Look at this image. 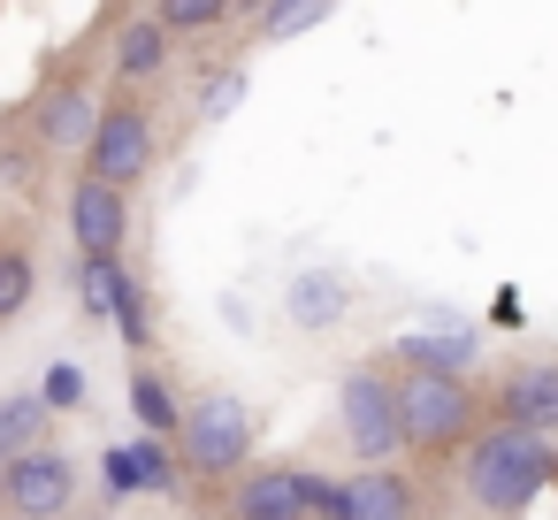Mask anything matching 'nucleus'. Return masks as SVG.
Returning <instances> with one entry per match:
<instances>
[{"mask_svg": "<svg viewBox=\"0 0 558 520\" xmlns=\"http://www.w3.org/2000/svg\"><path fill=\"white\" fill-rule=\"evenodd\" d=\"M558 482V451L543 444V436H520V428H482L474 444H466V467H459V489L489 512V520H512V512H527L535 505V489H550Z\"/></svg>", "mask_w": 558, "mask_h": 520, "instance_id": "1", "label": "nucleus"}, {"mask_svg": "<svg viewBox=\"0 0 558 520\" xmlns=\"http://www.w3.org/2000/svg\"><path fill=\"white\" fill-rule=\"evenodd\" d=\"M177 459H184V474H199V482H238V474H253V406L230 398V390H199V398L184 406Z\"/></svg>", "mask_w": 558, "mask_h": 520, "instance_id": "2", "label": "nucleus"}, {"mask_svg": "<svg viewBox=\"0 0 558 520\" xmlns=\"http://www.w3.org/2000/svg\"><path fill=\"white\" fill-rule=\"evenodd\" d=\"M85 177L116 184V192H138L154 177V108L146 100H108L100 108L93 146H85Z\"/></svg>", "mask_w": 558, "mask_h": 520, "instance_id": "3", "label": "nucleus"}, {"mask_svg": "<svg viewBox=\"0 0 558 520\" xmlns=\"http://www.w3.org/2000/svg\"><path fill=\"white\" fill-rule=\"evenodd\" d=\"M474 390L459 375H405L398 383V421H405V444L413 451H451V444H474Z\"/></svg>", "mask_w": 558, "mask_h": 520, "instance_id": "4", "label": "nucleus"}, {"mask_svg": "<svg viewBox=\"0 0 558 520\" xmlns=\"http://www.w3.org/2000/svg\"><path fill=\"white\" fill-rule=\"evenodd\" d=\"M337 413H344V444L352 459L367 467H390L405 451V421H398V383L383 367H352L344 390H337Z\"/></svg>", "mask_w": 558, "mask_h": 520, "instance_id": "5", "label": "nucleus"}, {"mask_svg": "<svg viewBox=\"0 0 558 520\" xmlns=\"http://www.w3.org/2000/svg\"><path fill=\"white\" fill-rule=\"evenodd\" d=\"M70 238H77V261H123V245H131V192L77 177L70 184Z\"/></svg>", "mask_w": 558, "mask_h": 520, "instance_id": "6", "label": "nucleus"}, {"mask_svg": "<svg viewBox=\"0 0 558 520\" xmlns=\"http://www.w3.org/2000/svg\"><path fill=\"white\" fill-rule=\"evenodd\" d=\"M77 482H85V474H77L70 451H54V444H47V451H24V459L9 467V512H16V520H62V512L77 505Z\"/></svg>", "mask_w": 558, "mask_h": 520, "instance_id": "7", "label": "nucleus"}, {"mask_svg": "<svg viewBox=\"0 0 558 520\" xmlns=\"http://www.w3.org/2000/svg\"><path fill=\"white\" fill-rule=\"evenodd\" d=\"M100 93L85 85V77H70V85H54L47 100H39V116H32V138L47 146V154H85L93 146V123H100Z\"/></svg>", "mask_w": 558, "mask_h": 520, "instance_id": "8", "label": "nucleus"}, {"mask_svg": "<svg viewBox=\"0 0 558 520\" xmlns=\"http://www.w3.org/2000/svg\"><path fill=\"white\" fill-rule=\"evenodd\" d=\"M222 520H314L306 489H299V467H253V474H238L230 497H222Z\"/></svg>", "mask_w": 558, "mask_h": 520, "instance_id": "9", "label": "nucleus"}, {"mask_svg": "<svg viewBox=\"0 0 558 520\" xmlns=\"http://www.w3.org/2000/svg\"><path fill=\"white\" fill-rule=\"evenodd\" d=\"M497 413H505V428H520V436H558V367L550 360H535V367H512L505 375V390H497Z\"/></svg>", "mask_w": 558, "mask_h": 520, "instance_id": "10", "label": "nucleus"}, {"mask_svg": "<svg viewBox=\"0 0 558 520\" xmlns=\"http://www.w3.org/2000/svg\"><path fill=\"white\" fill-rule=\"evenodd\" d=\"M169 55H177V39L154 16H131L116 32V47H108V70H116V85H161L169 77Z\"/></svg>", "mask_w": 558, "mask_h": 520, "instance_id": "11", "label": "nucleus"}, {"mask_svg": "<svg viewBox=\"0 0 558 520\" xmlns=\"http://www.w3.org/2000/svg\"><path fill=\"white\" fill-rule=\"evenodd\" d=\"M474 352H482L474 329H413L390 344V360H405V375H459V383H466Z\"/></svg>", "mask_w": 558, "mask_h": 520, "instance_id": "12", "label": "nucleus"}, {"mask_svg": "<svg viewBox=\"0 0 558 520\" xmlns=\"http://www.w3.org/2000/svg\"><path fill=\"white\" fill-rule=\"evenodd\" d=\"M344 520H413V482L398 467L344 474Z\"/></svg>", "mask_w": 558, "mask_h": 520, "instance_id": "13", "label": "nucleus"}, {"mask_svg": "<svg viewBox=\"0 0 558 520\" xmlns=\"http://www.w3.org/2000/svg\"><path fill=\"white\" fill-rule=\"evenodd\" d=\"M283 306H291V322H299V329H337V322L352 314V283H344L337 268H299Z\"/></svg>", "mask_w": 558, "mask_h": 520, "instance_id": "14", "label": "nucleus"}, {"mask_svg": "<svg viewBox=\"0 0 558 520\" xmlns=\"http://www.w3.org/2000/svg\"><path fill=\"white\" fill-rule=\"evenodd\" d=\"M131 413H138V436H154V444L184 436V398L169 390V375H161L154 360L131 367Z\"/></svg>", "mask_w": 558, "mask_h": 520, "instance_id": "15", "label": "nucleus"}, {"mask_svg": "<svg viewBox=\"0 0 558 520\" xmlns=\"http://www.w3.org/2000/svg\"><path fill=\"white\" fill-rule=\"evenodd\" d=\"M138 291H146V283H138L123 261H77V306H85L93 322H116Z\"/></svg>", "mask_w": 558, "mask_h": 520, "instance_id": "16", "label": "nucleus"}, {"mask_svg": "<svg viewBox=\"0 0 558 520\" xmlns=\"http://www.w3.org/2000/svg\"><path fill=\"white\" fill-rule=\"evenodd\" d=\"M47 398L39 390H16V398H0V467H16L24 451H47Z\"/></svg>", "mask_w": 558, "mask_h": 520, "instance_id": "17", "label": "nucleus"}, {"mask_svg": "<svg viewBox=\"0 0 558 520\" xmlns=\"http://www.w3.org/2000/svg\"><path fill=\"white\" fill-rule=\"evenodd\" d=\"M32 299H39V261H32L24 245H0V329L24 322Z\"/></svg>", "mask_w": 558, "mask_h": 520, "instance_id": "18", "label": "nucleus"}, {"mask_svg": "<svg viewBox=\"0 0 558 520\" xmlns=\"http://www.w3.org/2000/svg\"><path fill=\"white\" fill-rule=\"evenodd\" d=\"M93 474H100V482H93V489H100V512H123L131 497H146V489H138V451H131V444H108Z\"/></svg>", "mask_w": 558, "mask_h": 520, "instance_id": "19", "label": "nucleus"}, {"mask_svg": "<svg viewBox=\"0 0 558 520\" xmlns=\"http://www.w3.org/2000/svg\"><path fill=\"white\" fill-rule=\"evenodd\" d=\"M154 24L169 39H199V32H222L230 9H222V0H169V9H154Z\"/></svg>", "mask_w": 558, "mask_h": 520, "instance_id": "20", "label": "nucleus"}, {"mask_svg": "<svg viewBox=\"0 0 558 520\" xmlns=\"http://www.w3.org/2000/svg\"><path fill=\"white\" fill-rule=\"evenodd\" d=\"M131 451H138V489H154V497H169V489H184V459H177L169 444H154V436H138Z\"/></svg>", "mask_w": 558, "mask_h": 520, "instance_id": "21", "label": "nucleus"}, {"mask_svg": "<svg viewBox=\"0 0 558 520\" xmlns=\"http://www.w3.org/2000/svg\"><path fill=\"white\" fill-rule=\"evenodd\" d=\"M238 100H245V70H215V77L199 85V116H207V123H222Z\"/></svg>", "mask_w": 558, "mask_h": 520, "instance_id": "22", "label": "nucleus"}, {"mask_svg": "<svg viewBox=\"0 0 558 520\" xmlns=\"http://www.w3.org/2000/svg\"><path fill=\"white\" fill-rule=\"evenodd\" d=\"M299 489H306V512H314V520H344V482H337V474L299 467Z\"/></svg>", "mask_w": 558, "mask_h": 520, "instance_id": "23", "label": "nucleus"}, {"mask_svg": "<svg viewBox=\"0 0 558 520\" xmlns=\"http://www.w3.org/2000/svg\"><path fill=\"white\" fill-rule=\"evenodd\" d=\"M39 398H47V413H70V406H85V375H77L70 360H54L47 383H39Z\"/></svg>", "mask_w": 558, "mask_h": 520, "instance_id": "24", "label": "nucleus"}, {"mask_svg": "<svg viewBox=\"0 0 558 520\" xmlns=\"http://www.w3.org/2000/svg\"><path fill=\"white\" fill-rule=\"evenodd\" d=\"M314 24H322V9H260L268 39H291V32H314Z\"/></svg>", "mask_w": 558, "mask_h": 520, "instance_id": "25", "label": "nucleus"}, {"mask_svg": "<svg viewBox=\"0 0 558 520\" xmlns=\"http://www.w3.org/2000/svg\"><path fill=\"white\" fill-rule=\"evenodd\" d=\"M0 512H9V467H0Z\"/></svg>", "mask_w": 558, "mask_h": 520, "instance_id": "26", "label": "nucleus"}, {"mask_svg": "<svg viewBox=\"0 0 558 520\" xmlns=\"http://www.w3.org/2000/svg\"><path fill=\"white\" fill-rule=\"evenodd\" d=\"M85 520H123V512H85Z\"/></svg>", "mask_w": 558, "mask_h": 520, "instance_id": "27", "label": "nucleus"}]
</instances>
